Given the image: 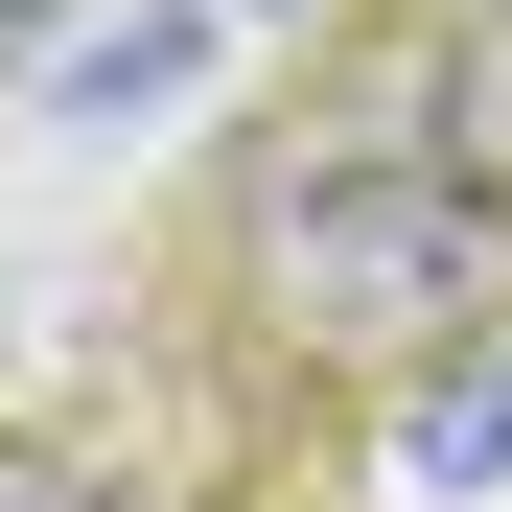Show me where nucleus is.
I'll return each mask as SVG.
<instances>
[{
  "label": "nucleus",
  "instance_id": "nucleus-4",
  "mask_svg": "<svg viewBox=\"0 0 512 512\" xmlns=\"http://www.w3.org/2000/svg\"><path fill=\"white\" fill-rule=\"evenodd\" d=\"M0 512H117V489H0Z\"/></svg>",
  "mask_w": 512,
  "mask_h": 512
},
{
  "label": "nucleus",
  "instance_id": "nucleus-1",
  "mask_svg": "<svg viewBox=\"0 0 512 512\" xmlns=\"http://www.w3.org/2000/svg\"><path fill=\"white\" fill-rule=\"evenodd\" d=\"M256 303L303 326V350H466V326L512 303V187H466V163H326V187H280V233H256Z\"/></svg>",
  "mask_w": 512,
  "mask_h": 512
},
{
  "label": "nucleus",
  "instance_id": "nucleus-3",
  "mask_svg": "<svg viewBox=\"0 0 512 512\" xmlns=\"http://www.w3.org/2000/svg\"><path fill=\"white\" fill-rule=\"evenodd\" d=\"M187 47H210V24H94V47H70V94H47V117H140V94H187Z\"/></svg>",
  "mask_w": 512,
  "mask_h": 512
},
{
  "label": "nucleus",
  "instance_id": "nucleus-2",
  "mask_svg": "<svg viewBox=\"0 0 512 512\" xmlns=\"http://www.w3.org/2000/svg\"><path fill=\"white\" fill-rule=\"evenodd\" d=\"M396 443H419V489H489V466H512V350H489V373H443Z\"/></svg>",
  "mask_w": 512,
  "mask_h": 512
},
{
  "label": "nucleus",
  "instance_id": "nucleus-5",
  "mask_svg": "<svg viewBox=\"0 0 512 512\" xmlns=\"http://www.w3.org/2000/svg\"><path fill=\"white\" fill-rule=\"evenodd\" d=\"M0 47H47V0H0Z\"/></svg>",
  "mask_w": 512,
  "mask_h": 512
}]
</instances>
